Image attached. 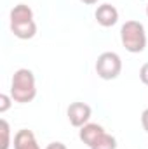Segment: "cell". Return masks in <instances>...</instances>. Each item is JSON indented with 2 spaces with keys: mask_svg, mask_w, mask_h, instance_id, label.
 <instances>
[{
  "mask_svg": "<svg viewBox=\"0 0 148 149\" xmlns=\"http://www.w3.org/2000/svg\"><path fill=\"white\" fill-rule=\"evenodd\" d=\"M82 3H85V5H94V3H98L99 0H80Z\"/></svg>",
  "mask_w": 148,
  "mask_h": 149,
  "instance_id": "obj_16",
  "label": "cell"
},
{
  "mask_svg": "<svg viewBox=\"0 0 148 149\" xmlns=\"http://www.w3.org/2000/svg\"><path fill=\"white\" fill-rule=\"evenodd\" d=\"M14 149H40L37 142V137L32 130L28 128H21L16 132L14 135Z\"/></svg>",
  "mask_w": 148,
  "mask_h": 149,
  "instance_id": "obj_7",
  "label": "cell"
},
{
  "mask_svg": "<svg viewBox=\"0 0 148 149\" xmlns=\"http://www.w3.org/2000/svg\"><path fill=\"white\" fill-rule=\"evenodd\" d=\"M103 134H105V128H103L101 125H98V123H85V125L80 127V130H78V139H80L85 146L91 148Z\"/></svg>",
  "mask_w": 148,
  "mask_h": 149,
  "instance_id": "obj_6",
  "label": "cell"
},
{
  "mask_svg": "<svg viewBox=\"0 0 148 149\" xmlns=\"http://www.w3.org/2000/svg\"><path fill=\"white\" fill-rule=\"evenodd\" d=\"M141 127H143V130L148 134V108L141 113Z\"/></svg>",
  "mask_w": 148,
  "mask_h": 149,
  "instance_id": "obj_14",
  "label": "cell"
},
{
  "mask_svg": "<svg viewBox=\"0 0 148 149\" xmlns=\"http://www.w3.org/2000/svg\"><path fill=\"white\" fill-rule=\"evenodd\" d=\"M94 17H96L99 26L110 28L113 24H117V21H118V10L111 3H101V5H98V9L94 12Z\"/></svg>",
  "mask_w": 148,
  "mask_h": 149,
  "instance_id": "obj_5",
  "label": "cell"
},
{
  "mask_svg": "<svg viewBox=\"0 0 148 149\" xmlns=\"http://www.w3.org/2000/svg\"><path fill=\"white\" fill-rule=\"evenodd\" d=\"M91 114H92V109L89 104L85 102H72L66 109V116H68V121L70 125L75 127V128H80L84 127L85 123H89L91 120Z\"/></svg>",
  "mask_w": 148,
  "mask_h": 149,
  "instance_id": "obj_4",
  "label": "cell"
},
{
  "mask_svg": "<svg viewBox=\"0 0 148 149\" xmlns=\"http://www.w3.org/2000/svg\"><path fill=\"white\" fill-rule=\"evenodd\" d=\"M140 80H141L143 85L148 87V63H145V64L140 68Z\"/></svg>",
  "mask_w": 148,
  "mask_h": 149,
  "instance_id": "obj_13",
  "label": "cell"
},
{
  "mask_svg": "<svg viewBox=\"0 0 148 149\" xmlns=\"http://www.w3.org/2000/svg\"><path fill=\"white\" fill-rule=\"evenodd\" d=\"M0 132H2V146L0 149H9L11 146V127L5 118L0 120Z\"/></svg>",
  "mask_w": 148,
  "mask_h": 149,
  "instance_id": "obj_11",
  "label": "cell"
},
{
  "mask_svg": "<svg viewBox=\"0 0 148 149\" xmlns=\"http://www.w3.org/2000/svg\"><path fill=\"white\" fill-rule=\"evenodd\" d=\"M12 102H14V101H12L11 95H7V94H0V113L4 114L5 111H9V108H11Z\"/></svg>",
  "mask_w": 148,
  "mask_h": 149,
  "instance_id": "obj_12",
  "label": "cell"
},
{
  "mask_svg": "<svg viewBox=\"0 0 148 149\" xmlns=\"http://www.w3.org/2000/svg\"><path fill=\"white\" fill-rule=\"evenodd\" d=\"M120 42L125 47V50L131 54L143 52L147 47V31H145L143 23L136 19L125 21L120 28Z\"/></svg>",
  "mask_w": 148,
  "mask_h": 149,
  "instance_id": "obj_2",
  "label": "cell"
},
{
  "mask_svg": "<svg viewBox=\"0 0 148 149\" xmlns=\"http://www.w3.org/2000/svg\"><path fill=\"white\" fill-rule=\"evenodd\" d=\"M91 149H117V139L113 137V135H110V134H103L92 146H91Z\"/></svg>",
  "mask_w": 148,
  "mask_h": 149,
  "instance_id": "obj_10",
  "label": "cell"
},
{
  "mask_svg": "<svg viewBox=\"0 0 148 149\" xmlns=\"http://www.w3.org/2000/svg\"><path fill=\"white\" fill-rule=\"evenodd\" d=\"M122 71V59L117 52H103L96 61V73L101 80H115Z\"/></svg>",
  "mask_w": 148,
  "mask_h": 149,
  "instance_id": "obj_3",
  "label": "cell"
},
{
  "mask_svg": "<svg viewBox=\"0 0 148 149\" xmlns=\"http://www.w3.org/2000/svg\"><path fill=\"white\" fill-rule=\"evenodd\" d=\"M45 149H68L63 142H51V144H47V148Z\"/></svg>",
  "mask_w": 148,
  "mask_h": 149,
  "instance_id": "obj_15",
  "label": "cell"
},
{
  "mask_svg": "<svg viewBox=\"0 0 148 149\" xmlns=\"http://www.w3.org/2000/svg\"><path fill=\"white\" fill-rule=\"evenodd\" d=\"M37 95V81L35 74L28 68H19L14 71L11 80V97L14 102L26 104L32 102Z\"/></svg>",
  "mask_w": 148,
  "mask_h": 149,
  "instance_id": "obj_1",
  "label": "cell"
},
{
  "mask_svg": "<svg viewBox=\"0 0 148 149\" xmlns=\"http://www.w3.org/2000/svg\"><path fill=\"white\" fill-rule=\"evenodd\" d=\"M12 35L19 40H30L37 35V23L35 21H25V23H11Z\"/></svg>",
  "mask_w": 148,
  "mask_h": 149,
  "instance_id": "obj_8",
  "label": "cell"
},
{
  "mask_svg": "<svg viewBox=\"0 0 148 149\" xmlns=\"http://www.w3.org/2000/svg\"><path fill=\"white\" fill-rule=\"evenodd\" d=\"M147 16H148V3H147Z\"/></svg>",
  "mask_w": 148,
  "mask_h": 149,
  "instance_id": "obj_17",
  "label": "cell"
},
{
  "mask_svg": "<svg viewBox=\"0 0 148 149\" xmlns=\"http://www.w3.org/2000/svg\"><path fill=\"white\" fill-rule=\"evenodd\" d=\"M25 21H33V10L26 3H18L11 10V23H25Z\"/></svg>",
  "mask_w": 148,
  "mask_h": 149,
  "instance_id": "obj_9",
  "label": "cell"
}]
</instances>
